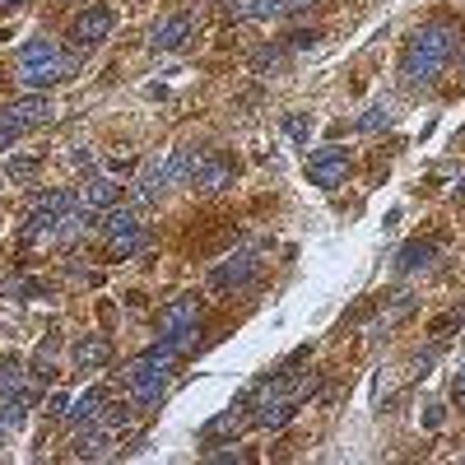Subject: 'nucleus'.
<instances>
[{
    "label": "nucleus",
    "mask_w": 465,
    "mask_h": 465,
    "mask_svg": "<svg viewBox=\"0 0 465 465\" xmlns=\"http://www.w3.org/2000/svg\"><path fill=\"white\" fill-rule=\"evenodd\" d=\"M456 52H460V28L456 24H442V19L423 24L401 52V80L405 84H428Z\"/></svg>",
    "instance_id": "f257e3e1"
},
{
    "label": "nucleus",
    "mask_w": 465,
    "mask_h": 465,
    "mask_svg": "<svg viewBox=\"0 0 465 465\" xmlns=\"http://www.w3.org/2000/svg\"><path fill=\"white\" fill-rule=\"evenodd\" d=\"M80 71V52H61V43L56 38H33V43H24V52H19V84L28 89V93H38V89H47V84H61V80H71Z\"/></svg>",
    "instance_id": "f03ea898"
},
{
    "label": "nucleus",
    "mask_w": 465,
    "mask_h": 465,
    "mask_svg": "<svg viewBox=\"0 0 465 465\" xmlns=\"http://www.w3.org/2000/svg\"><path fill=\"white\" fill-rule=\"evenodd\" d=\"M308 177H312V186H321V191L345 186V177H349V154H345L340 145L312 149V154H308Z\"/></svg>",
    "instance_id": "7ed1b4c3"
},
{
    "label": "nucleus",
    "mask_w": 465,
    "mask_h": 465,
    "mask_svg": "<svg viewBox=\"0 0 465 465\" xmlns=\"http://www.w3.org/2000/svg\"><path fill=\"white\" fill-rule=\"evenodd\" d=\"M261 251L256 247H242V251H232V256H223L214 270H210V289L214 293H228V289H242L256 270H261V261H256Z\"/></svg>",
    "instance_id": "20e7f679"
},
{
    "label": "nucleus",
    "mask_w": 465,
    "mask_h": 465,
    "mask_svg": "<svg viewBox=\"0 0 465 465\" xmlns=\"http://www.w3.org/2000/svg\"><path fill=\"white\" fill-rule=\"evenodd\" d=\"M112 33V10L108 5H89L75 24H71V47L75 52H89V47H98Z\"/></svg>",
    "instance_id": "39448f33"
},
{
    "label": "nucleus",
    "mask_w": 465,
    "mask_h": 465,
    "mask_svg": "<svg viewBox=\"0 0 465 465\" xmlns=\"http://www.w3.org/2000/svg\"><path fill=\"white\" fill-rule=\"evenodd\" d=\"M195 317H201V298H195V293L173 298V303H168V308H158V317H154L158 340H168V336H177V330L195 326Z\"/></svg>",
    "instance_id": "423d86ee"
},
{
    "label": "nucleus",
    "mask_w": 465,
    "mask_h": 465,
    "mask_svg": "<svg viewBox=\"0 0 465 465\" xmlns=\"http://www.w3.org/2000/svg\"><path fill=\"white\" fill-rule=\"evenodd\" d=\"M0 117L14 121L19 130H33V126H47V121H52V103H47L43 93H28V98H19V103H10Z\"/></svg>",
    "instance_id": "0eeeda50"
},
{
    "label": "nucleus",
    "mask_w": 465,
    "mask_h": 465,
    "mask_svg": "<svg viewBox=\"0 0 465 465\" xmlns=\"http://www.w3.org/2000/svg\"><path fill=\"white\" fill-rule=\"evenodd\" d=\"M201 191H223L228 182H232V163L219 154V149H205V158H201V168H195V177H191Z\"/></svg>",
    "instance_id": "6e6552de"
},
{
    "label": "nucleus",
    "mask_w": 465,
    "mask_h": 465,
    "mask_svg": "<svg viewBox=\"0 0 465 465\" xmlns=\"http://www.w3.org/2000/svg\"><path fill=\"white\" fill-rule=\"evenodd\" d=\"M293 414H298V401H293V395H270V401H256L251 423H256V428H284Z\"/></svg>",
    "instance_id": "1a4fd4ad"
},
{
    "label": "nucleus",
    "mask_w": 465,
    "mask_h": 465,
    "mask_svg": "<svg viewBox=\"0 0 465 465\" xmlns=\"http://www.w3.org/2000/svg\"><path fill=\"white\" fill-rule=\"evenodd\" d=\"M186 38H191V14H168L154 28V47L158 52H182Z\"/></svg>",
    "instance_id": "9d476101"
},
{
    "label": "nucleus",
    "mask_w": 465,
    "mask_h": 465,
    "mask_svg": "<svg viewBox=\"0 0 465 465\" xmlns=\"http://www.w3.org/2000/svg\"><path fill=\"white\" fill-rule=\"evenodd\" d=\"M71 354H75V363H80L84 373H93V368H108V363H112V340H108V336H84Z\"/></svg>",
    "instance_id": "9b49d317"
},
{
    "label": "nucleus",
    "mask_w": 465,
    "mask_h": 465,
    "mask_svg": "<svg viewBox=\"0 0 465 465\" xmlns=\"http://www.w3.org/2000/svg\"><path fill=\"white\" fill-rule=\"evenodd\" d=\"M117 201H121V186L112 177H89L80 186V205H89V210H112Z\"/></svg>",
    "instance_id": "f8f14e48"
},
{
    "label": "nucleus",
    "mask_w": 465,
    "mask_h": 465,
    "mask_svg": "<svg viewBox=\"0 0 465 465\" xmlns=\"http://www.w3.org/2000/svg\"><path fill=\"white\" fill-rule=\"evenodd\" d=\"M56 228H61V214H52V210H43V205H33V214H28V223H24V232L19 238L33 247V242H52L56 238Z\"/></svg>",
    "instance_id": "ddd939ff"
},
{
    "label": "nucleus",
    "mask_w": 465,
    "mask_h": 465,
    "mask_svg": "<svg viewBox=\"0 0 465 465\" xmlns=\"http://www.w3.org/2000/svg\"><path fill=\"white\" fill-rule=\"evenodd\" d=\"M228 19H275L284 14V0H223Z\"/></svg>",
    "instance_id": "4468645a"
},
{
    "label": "nucleus",
    "mask_w": 465,
    "mask_h": 465,
    "mask_svg": "<svg viewBox=\"0 0 465 465\" xmlns=\"http://www.w3.org/2000/svg\"><path fill=\"white\" fill-rule=\"evenodd\" d=\"M438 256V242H405L401 256H395V275H414V270H428V261Z\"/></svg>",
    "instance_id": "2eb2a0df"
},
{
    "label": "nucleus",
    "mask_w": 465,
    "mask_h": 465,
    "mask_svg": "<svg viewBox=\"0 0 465 465\" xmlns=\"http://www.w3.org/2000/svg\"><path fill=\"white\" fill-rule=\"evenodd\" d=\"M103 232H108V238L140 232V210H136V205H112V210H103Z\"/></svg>",
    "instance_id": "dca6fc26"
},
{
    "label": "nucleus",
    "mask_w": 465,
    "mask_h": 465,
    "mask_svg": "<svg viewBox=\"0 0 465 465\" xmlns=\"http://www.w3.org/2000/svg\"><path fill=\"white\" fill-rule=\"evenodd\" d=\"M103 405H108V391H98V386H89L80 401H71V410H65V419L71 423H93L98 414H103Z\"/></svg>",
    "instance_id": "f3484780"
},
{
    "label": "nucleus",
    "mask_w": 465,
    "mask_h": 465,
    "mask_svg": "<svg viewBox=\"0 0 465 465\" xmlns=\"http://www.w3.org/2000/svg\"><path fill=\"white\" fill-rule=\"evenodd\" d=\"M242 428H247V405H232V410H223L219 419L205 423V442H214V438H232V433H242Z\"/></svg>",
    "instance_id": "a211bd4d"
},
{
    "label": "nucleus",
    "mask_w": 465,
    "mask_h": 465,
    "mask_svg": "<svg viewBox=\"0 0 465 465\" xmlns=\"http://www.w3.org/2000/svg\"><path fill=\"white\" fill-rule=\"evenodd\" d=\"M28 405H33V391H19V395H0V428H24L28 419Z\"/></svg>",
    "instance_id": "6ab92c4d"
},
{
    "label": "nucleus",
    "mask_w": 465,
    "mask_h": 465,
    "mask_svg": "<svg viewBox=\"0 0 465 465\" xmlns=\"http://www.w3.org/2000/svg\"><path fill=\"white\" fill-rule=\"evenodd\" d=\"M410 312H414V293H405V289H401V293H395L391 303H386V312H377V321H373V336H382V330H391L395 321H405Z\"/></svg>",
    "instance_id": "aec40b11"
},
{
    "label": "nucleus",
    "mask_w": 465,
    "mask_h": 465,
    "mask_svg": "<svg viewBox=\"0 0 465 465\" xmlns=\"http://www.w3.org/2000/svg\"><path fill=\"white\" fill-rule=\"evenodd\" d=\"M28 391V373L19 358H0V395H19Z\"/></svg>",
    "instance_id": "412c9836"
},
{
    "label": "nucleus",
    "mask_w": 465,
    "mask_h": 465,
    "mask_svg": "<svg viewBox=\"0 0 465 465\" xmlns=\"http://www.w3.org/2000/svg\"><path fill=\"white\" fill-rule=\"evenodd\" d=\"M391 117H395V112H391V103L382 98V103H373L368 112L358 117V130H382V126H391Z\"/></svg>",
    "instance_id": "4be33fe9"
},
{
    "label": "nucleus",
    "mask_w": 465,
    "mask_h": 465,
    "mask_svg": "<svg viewBox=\"0 0 465 465\" xmlns=\"http://www.w3.org/2000/svg\"><path fill=\"white\" fill-rule=\"evenodd\" d=\"M108 242H112V256H117V261H126V256L145 251V242H149V238H145V228H140V232H126V238H108Z\"/></svg>",
    "instance_id": "5701e85b"
},
{
    "label": "nucleus",
    "mask_w": 465,
    "mask_h": 465,
    "mask_svg": "<svg viewBox=\"0 0 465 465\" xmlns=\"http://www.w3.org/2000/svg\"><path fill=\"white\" fill-rule=\"evenodd\" d=\"M442 358V340H433V345H428L423 354H414V363H410V377H428V373H433V363Z\"/></svg>",
    "instance_id": "b1692460"
},
{
    "label": "nucleus",
    "mask_w": 465,
    "mask_h": 465,
    "mask_svg": "<svg viewBox=\"0 0 465 465\" xmlns=\"http://www.w3.org/2000/svg\"><path fill=\"white\" fill-rule=\"evenodd\" d=\"M284 130H289L298 145H308V136H312V117H308V112H289V117H284Z\"/></svg>",
    "instance_id": "393cba45"
},
{
    "label": "nucleus",
    "mask_w": 465,
    "mask_h": 465,
    "mask_svg": "<svg viewBox=\"0 0 465 465\" xmlns=\"http://www.w3.org/2000/svg\"><path fill=\"white\" fill-rule=\"evenodd\" d=\"M38 173V158H10L5 163V182H33Z\"/></svg>",
    "instance_id": "a878e982"
},
{
    "label": "nucleus",
    "mask_w": 465,
    "mask_h": 465,
    "mask_svg": "<svg viewBox=\"0 0 465 465\" xmlns=\"http://www.w3.org/2000/svg\"><path fill=\"white\" fill-rule=\"evenodd\" d=\"M280 61H284V47H261L256 52V71H275Z\"/></svg>",
    "instance_id": "bb28decb"
},
{
    "label": "nucleus",
    "mask_w": 465,
    "mask_h": 465,
    "mask_svg": "<svg viewBox=\"0 0 465 465\" xmlns=\"http://www.w3.org/2000/svg\"><path fill=\"white\" fill-rule=\"evenodd\" d=\"M19 136H24V130H19L14 121H5V117H0V149H5V145H14Z\"/></svg>",
    "instance_id": "cd10ccee"
},
{
    "label": "nucleus",
    "mask_w": 465,
    "mask_h": 465,
    "mask_svg": "<svg viewBox=\"0 0 465 465\" xmlns=\"http://www.w3.org/2000/svg\"><path fill=\"white\" fill-rule=\"evenodd\" d=\"M317 38H321V33H293L289 47H293V52H303V47H317Z\"/></svg>",
    "instance_id": "c85d7f7f"
},
{
    "label": "nucleus",
    "mask_w": 465,
    "mask_h": 465,
    "mask_svg": "<svg viewBox=\"0 0 465 465\" xmlns=\"http://www.w3.org/2000/svg\"><path fill=\"white\" fill-rule=\"evenodd\" d=\"M65 410H71V401H65V395H52V401H47V414H65Z\"/></svg>",
    "instance_id": "c756f323"
},
{
    "label": "nucleus",
    "mask_w": 465,
    "mask_h": 465,
    "mask_svg": "<svg viewBox=\"0 0 465 465\" xmlns=\"http://www.w3.org/2000/svg\"><path fill=\"white\" fill-rule=\"evenodd\" d=\"M71 163H75V168H93V154L80 149V154H71Z\"/></svg>",
    "instance_id": "7c9ffc66"
},
{
    "label": "nucleus",
    "mask_w": 465,
    "mask_h": 465,
    "mask_svg": "<svg viewBox=\"0 0 465 465\" xmlns=\"http://www.w3.org/2000/svg\"><path fill=\"white\" fill-rule=\"evenodd\" d=\"M423 419H428V428H438V423H442V405H428V414H423Z\"/></svg>",
    "instance_id": "2f4dec72"
},
{
    "label": "nucleus",
    "mask_w": 465,
    "mask_h": 465,
    "mask_svg": "<svg viewBox=\"0 0 465 465\" xmlns=\"http://www.w3.org/2000/svg\"><path fill=\"white\" fill-rule=\"evenodd\" d=\"M303 5H312V0H284V10H303Z\"/></svg>",
    "instance_id": "473e14b6"
},
{
    "label": "nucleus",
    "mask_w": 465,
    "mask_h": 465,
    "mask_svg": "<svg viewBox=\"0 0 465 465\" xmlns=\"http://www.w3.org/2000/svg\"><path fill=\"white\" fill-rule=\"evenodd\" d=\"M0 5H14V0H0Z\"/></svg>",
    "instance_id": "72a5a7b5"
},
{
    "label": "nucleus",
    "mask_w": 465,
    "mask_h": 465,
    "mask_svg": "<svg viewBox=\"0 0 465 465\" xmlns=\"http://www.w3.org/2000/svg\"><path fill=\"white\" fill-rule=\"evenodd\" d=\"M0 442H5V428H0Z\"/></svg>",
    "instance_id": "f704fd0d"
},
{
    "label": "nucleus",
    "mask_w": 465,
    "mask_h": 465,
    "mask_svg": "<svg viewBox=\"0 0 465 465\" xmlns=\"http://www.w3.org/2000/svg\"><path fill=\"white\" fill-rule=\"evenodd\" d=\"M0 182H5V173H0Z\"/></svg>",
    "instance_id": "c9c22d12"
}]
</instances>
